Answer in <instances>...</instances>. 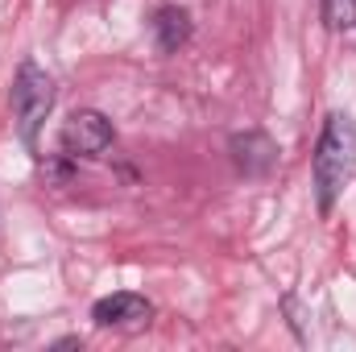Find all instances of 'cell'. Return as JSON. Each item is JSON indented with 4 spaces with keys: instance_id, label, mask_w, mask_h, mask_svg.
Instances as JSON below:
<instances>
[{
    "instance_id": "1",
    "label": "cell",
    "mask_w": 356,
    "mask_h": 352,
    "mask_svg": "<svg viewBox=\"0 0 356 352\" xmlns=\"http://www.w3.org/2000/svg\"><path fill=\"white\" fill-rule=\"evenodd\" d=\"M311 175H315V203H319V211L327 216V211L336 207V199L344 195V186H348L353 175H356V120L348 112H332V116L323 120Z\"/></svg>"
},
{
    "instance_id": "2",
    "label": "cell",
    "mask_w": 356,
    "mask_h": 352,
    "mask_svg": "<svg viewBox=\"0 0 356 352\" xmlns=\"http://www.w3.org/2000/svg\"><path fill=\"white\" fill-rule=\"evenodd\" d=\"M50 108H54V79L38 63H21L17 83H13V120L29 150H38V133H42Z\"/></svg>"
},
{
    "instance_id": "3",
    "label": "cell",
    "mask_w": 356,
    "mask_h": 352,
    "mask_svg": "<svg viewBox=\"0 0 356 352\" xmlns=\"http://www.w3.org/2000/svg\"><path fill=\"white\" fill-rule=\"evenodd\" d=\"M112 120L95 108H79L71 112V120L63 125V150L71 158H99L108 145H112Z\"/></svg>"
},
{
    "instance_id": "4",
    "label": "cell",
    "mask_w": 356,
    "mask_h": 352,
    "mask_svg": "<svg viewBox=\"0 0 356 352\" xmlns=\"http://www.w3.org/2000/svg\"><path fill=\"white\" fill-rule=\"evenodd\" d=\"M149 315H154L149 298L129 294V290L108 294V298H99V303L91 307V319H95L99 328H137V323H145Z\"/></svg>"
},
{
    "instance_id": "5",
    "label": "cell",
    "mask_w": 356,
    "mask_h": 352,
    "mask_svg": "<svg viewBox=\"0 0 356 352\" xmlns=\"http://www.w3.org/2000/svg\"><path fill=\"white\" fill-rule=\"evenodd\" d=\"M232 162L253 178L269 175L277 166V145L266 133H241V137H232Z\"/></svg>"
},
{
    "instance_id": "6",
    "label": "cell",
    "mask_w": 356,
    "mask_h": 352,
    "mask_svg": "<svg viewBox=\"0 0 356 352\" xmlns=\"http://www.w3.org/2000/svg\"><path fill=\"white\" fill-rule=\"evenodd\" d=\"M154 38H158V50H162V54H175L178 46L191 38V13L178 8V4L158 8V17H154Z\"/></svg>"
},
{
    "instance_id": "7",
    "label": "cell",
    "mask_w": 356,
    "mask_h": 352,
    "mask_svg": "<svg viewBox=\"0 0 356 352\" xmlns=\"http://www.w3.org/2000/svg\"><path fill=\"white\" fill-rule=\"evenodd\" d=\"M323 25L332 33L356 29V0H323Z\"/></svg>"
}]
</instances>
